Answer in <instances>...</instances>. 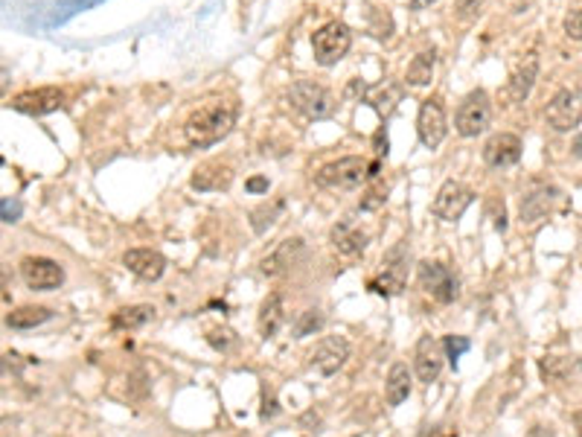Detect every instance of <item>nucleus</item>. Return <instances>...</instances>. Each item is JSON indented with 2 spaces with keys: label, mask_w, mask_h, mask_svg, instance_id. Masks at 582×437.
<instances>
[{
  "label": "nucleus",
  "mask_w": 582,
  "mask_h": 437,
  "mask_svg": "<svg viewBox=\"0 0 582 437\" xmlns=\"http://www.w3.org/2000/svg\"><path fill=\"white\" fill-rule=\"evenodd\" d=\"M236 126V108H230L225 103L216 105H204L201 111H195L190 120L184 123V137L186 144L201 149V146H213L222 137H227Z\"/></svg>",
  "instance_id": "1"
},
{
  "label": "nucleus",
  "mask_w": 582,
  "mask_h": 437,
  "mask_svg": "<svg viewBox=\"0 0 582 437\" xmlns=\"http://www.w3.org/2000/svg\"><path fill=\"white\" fill-rule=\"evenodd\" d=\"M365 181H370V163L358 155L329 161L315 172V184L326 190H356Z\"/></svg>",
  "instance_id": "2"
},
{
  "label": "nucleus",
  "mask_w": 582,
  "mask_h": 437,
  "mask_svg": "<svg viewBox=\"0 0 582 437\" xmlns=\"http://www.w3.org/2000/svg\"><path fill=\"white\" fill-rule=\"evenodd\" d=\"M349 47H353V32L341 21H329L312 36V56L324 68H332V64L341 62Z\"/></svg>",
  "instance_id": "3"
},
{
  "label": "nucleus",
  "mask_w": 582,
  "mask_h": 437,
  "mask_svg": "<svg viewBox=\"0 0 582 437\" xmlns=\"http://www.w3.org/2000/svg\"><path fill=\"white\" fill-rule=\"evenodd\" d=\"M408 260L411 251L405 243L393 245L388 254L381 257V271L379 277L370 280V289L376 294H384V298H397L405 289V280H408Z\"/></svg>",
  "instance_id": "4"
},
{
  "label": "nucleus",
  "mask_w": 582,
  "mask_h": 437,
  "mask_svg": "<svg viewBox=\"0 0 582 437\" xmlns=\"http://www.w3.org/2000/svg\"><path fill=\"white\" fill-rule=\"evenodd\" d=\"M289 105L294 111H300L303 117L309 120H324L335 111V96L329 94V87L309 82V79H300L291 85L289 91Z\"/></svg>",
  "instance_id": "5"
},
{
  "label": "nucleus",
  "mask_w": 582,
  "mask_h": 437,
  "mask_svg": "<svg viewBox=\"0 0 582 437\" xmlns=\"http://www.w3.org/2000/svg\"><path fill=\"white\" fill-rule=\"evenodd\" d=\"M492 123V103L487 91H471L463 103H460L455 114V128L460 137H478L489 128Z\"/></svg>",
  "instance_id": "6"
},
{
  "label": "nucleus",
  "mask_w": 582,
  "mask_h": 437,
  "mask_svg": "<svg viewBox=\"0 0 582 437\" xmlns=\"http://www.w3.org/2000/svg\"><path fill=\"white\" fill-rule=\"evenodd\" d=\"M545 120L553 131H574L582 123V91L579 87H562L545 108Z\"/></svg>",
  "instance_id": "7"
},
{
  "label": "nucleus",
  "mask_w": 582,
  "mask_h": 437,
  "mask_svg": "<svg viewBox=\"0 0 582 437\" xmlns=\"http://www.w3.org/2000/svg\"><path fill=\"white\" fill-rule=\"evenodd\" d=\"M416 277H420L422 292L431 294L437 303H452V301H457L460 283H457V277L452 275V271L443 266V262H431V260L420 262V268H416Z\"/></svg>",
  "instance_id": "8"
},
{
  "label": "nucleus",
  "mask_w": 582,
  "mask_h": 437,
  "mask_svg": "<svg viewBox=\"0 0 582 437\" xmlns=\"http://www.w3.org/2000/svg\"><path fill=\"white\" fill-rule=\"evenodd\" d=\"M416 131H420V140L425 149H437L446 140L448 131V120H446V108L440 96H428L420 103V114H416Z\"/></svg>",
  "instance_id": "9"
},
{
  "label": "nucleus",
  "mask_w": 582,
  "mask_h": 437,
  "mask_svg": "<svg viewBox=\"0 0 582 437\" xmlns=\"http://www.w3.org/2000/svg\"><path fill=\"white\" fill-rule=\"evenodd\" d=\"M475 202V193H471L466 184L460 181H446L440 190H437L434 202H431V213L443 222H457L460 216L466 213V207Z\"/></svg>",
  "instance_id": "10"
},
{
  "label": "nucleus",
  "mask_w": 582,
  "mask_h": 437,
  "mask_svg": "<svg viewBox=\"0 0 582 437\" xmlns=\"http://www.w3.org/2000/svg\"><path fill=\"white\" fill-rule=\"evenodd\" d=\"M20 277L32 292H53L64 283V268L50 257H27L20 262Z\"/></svg>",
  "instance_id": "11"
},
{
  "label": "nucleus",
  "mask_w": 582,
  "mask_h": 437,
  "mask_svg": "<svg viewBox=\"0 0 582 437\" xmlns=\"http://www.w3.org/2000/svg\"><path fill=\"white\" fill-rule=\"evenodd\" d=\"M349 359V344L347 338L341 335H326L317 342V347L312 350V367L317 370L321 376H335L338 370L347 365Z\"/></svg>",
  "instance_id": "12"
},
{
  "label": "nucleus",
  "mask_w": 582,
  "mask_h": 437,
  "mask_svg": "<svg viewBox=\"0 0 582 437\" xmlns=\"http://www.w3.org/2000/svg\"><path fill=\"white\" fill-rule=\"evenodd\" d=\"M443 342H437L434 335H420V342L414 347V374L420 382L425 385H431V382L440 376L443 370Z\"/></svg>",
  "instance_id": "13"
},
{
  "label": "nucleus",
  "mask_w": 582,
  "mask_h": 437,
  "mask_svg": "<svg viewBox=\"0 0 582 437\" xmlns=\"http://www.w3.org/2000/svg\"><path fill=\"white\" fill-rule=\"evenodd\" d=\"M521 152H524L521 137L512 135V131H501V135H492L487 140V146H483V161H487V167L504 169V167L519 163Z\"/></svg>",
  "instance_id": "14"
},
{
  "label": "nucleus",
  "mask_w": 582,
  "mask_h": 437,
  "mask_svg": "<svg viewBox=\"0 0 582 437\" xmlns=\"http://www.w3.org/2000/svg\"><path fill=\"white\" fill-rule=\"evenodd\" d=\"M61 105H64V91H59V87H36V91H24L12 100L15 111L29 114V117L53 114V111H59Z\"/></svg>",
  "instance_id": "15"
},
{
  "label": "nucleus",
  "mask_w": 582,
  "mask_h": 437,
  "mask_svg": "<svg viewBox=\"0 0 582 437\" xmlns=\"http://www.w3.org/2000/svg\"><path fill=\"white\" fill-rule=\"evenodd\" d=\"M123 266L135 277L155 283V280L163 277V271H167V257H163L160 251H155V248H131L123 254Z\"/></svg>",
  "instance_id": "16"
},
{
  "label": "nucleus",
  "mask_w": 582,
  "mask_h": 437,
  "mask_svg": "<svg viewBox=\"0 0 582 437\" xmlns=\"http://www.w3.org/2000/svg\"><path fill=\"white\" fill-rule=\"evenodd\" d=\"M303 254V239H283V243L259 260V271L266 277H280L289 268L298 266V260Z\"/></svg>",
  "instance_id": "17"
},
{
  "label": "nucleus",
  "mask_w": 582,
  "mask_h": 437,
  "mask_svg": "<svg viewBox=\"0 0 582 437\" xmlns=\"http://www.w3.org/2000/svg\"><path fill=\"white\" fill-rule=\"evenodd\" d=\"M559 195L562 193H559L556 187H536L533 193H527L521 199V222L536 225V222H542V218H547L553 213Z\"/></svg>",
  "instance_id": "18"
},
{
  "label": "nucleus",
  "mask_w": 582,
  "mask_h": 437,
  "mask_svg": "<svg viewBox=\"0 0 582 437\" xmlns=\"http://www.w3.org/2000/svg\"><path fill=\"white\" fill-rule=\"evenodd\" d=\"M329 239H332V245L338 254H344V257H356V254H365V248L370 245V236L365 231H358V227L349 222H338L332 227V234H329Z\"/></svg>",
  "instance_id": "19"
},
{
  "label": "nucleus",
  "mask_w": 582,
  "mask_h": 437,
  "mask_svg": "<svg viewBox=\"0 0 582 437\" xmlns=\"http://www.w3.org/2000/svg\"><path fill=\"white\" fill-rule=\"evenodd\" d=\"M230 181H234V169L227 167V163H204L201 169H195L193 175V190H199V193H213V190H227L230 187Z\"/></svg>",
  "instance_id": "20"
},
{
  "label": "nucleus",
  "mask_w": 582,
  "mask_h": 437,
  "mask_svg": "<svg viewBox=\"0 0 582 437\" xmlns=\"http://www.w3.org/2000/svg\"><path fill=\"white\" fill-rule=\"evenodd\" d=\"M411 388H414V376L405 362H397L388 370V379H384V397H388V406L390 408H399L405 400L411 397Z\"/></svg>",
  "instance_id": "21"
},
{
  "label": "nucleus",
  "mask_w": 582,
  "mask_h": 437,
  "mask_svg": "<svg viewBox=\"0 0 582 437\" xmlns=\"http://www.w3.org/2000/svg\"><path fill=\"white\" fill-rule=\"evenodd\" d=\"M283 324H285V301H283L280 292H274V294H268V298L262 301V306H259L257 326H259L262 338H271V335L280 333Z\"/></svg>",
  "instance_id": "22"
},
{
  "label": "nucleus",
  "mask_w": 582,
  "mask_h": 437,
  "mask_svg": "<svg viewBox=\"0 0 582 437\" xmlns=\"http://www.w3.org/2000/svg\"><path fill=\"white\" fill-rule=\"evenodd\" d=\"M536 76H539V56L530 53V56L521 62V68L515 70L512 79H510V96H512L515 103H524L527 96H530Z\"/></svg>",
  "instance_id": "23"
},
{
  "label": "nucleus",
  "mask_w": 582,
  "mask_h": 437,
  "mask_svg": "<svg viewBox=\"0 0 582 437\" xmlns=\"http://www.w3.org/2000/svg\"><path fill=\"white\" fill-rule=\"evenodd\" d=\"M53 318V309L47 306H18L6 315V326L12 330H36V326L47 324Z\"/></svg>",
  "instance_id": "24"
},
{
  "label": "nucleus",
  "mask_w": 582,
  "mask_h": 437,
  "mask_svg": "<svg viewBox=\"0 0 582 437\" xmlns=\"http://www.w3.org/2000/svg\"><path fill=\"white\" fill-rule=\"evenodd\" d=\"M152 318H155V306H149V303L123 306V309L114 312L111 326H114V330H140V326L149 324Z\"/></svg>",
  "instance_id": "25"
},
{
  "label": "nucleus",
  "mask_w": 582,
  "mask_h": 437,
  "mask_svg": "<svg viewBox=\"0 0 582 437\" xmlns=\"http://www.w3.org/2000/svg\"><path fill=\"white\" fill-rule=\"evenodd\" d=\"M434 68H437V50H422L420 56L408 64L405 82H408L411 87H425L434 79Z\"/></svg>",
  "instance_id": "26"
},
{
  "label": "nucleus",
  "mask_w": 582,
  "mask_h": 437,
  "mask_svg": "<svg viewBox=\"0 0 582 437\" xmlns=\"http://www.w3.org/2000/svg\"><path fill=\"white\" fill-rule=\"evenodd\" d=\"M324 324H326V318H324L321 309H306L298 318V324H294V335L291 338H298V342H300V338H309L315 333H321Z\"/></svg>",
  "instance_id": "27"
},
{
  "label": "nucleus",
  "mask_w": 582,
  "mask_h": 437,
  "mask_svg": "<svg viewBox=\"0 0 582 437\" xmlns=\"http://www.w3.org/2000/svg\"><path fill=\"white\" fill-rule=\"evenodd\" d=\"M283 210V202H274L271 207L266 204V207H259V210H254L250 213V227H254L257 234H266L268 227L277 222V213Z\"/></svg>",
  "instance_id": "28"
},
{
  "label": "nucleus",
  "mask_w": 582,
  "mask_h": 437,
  "mask_svg": "<svg viewBox=\"0 0 582 437\" xmlns=\"http://www.w3.org/2000/svg\"><path fill=\"white\" fill-rule=\"evenodd\" d=\"M207 342H210L213 350L227 353V350L236 344V333L230 330V326H213V330H207Z\"/></svg>",
  "instance_id": "29"
},
{
  "label": "nucleus",
  "mask_w": 582,
  "mask_h": 437,
  "mask_svg": "<svg viewBox=\"0 0 582 437\" xmlns=\"http://www.w3.org/2000/svg\"><path fill=\"white\" fill-rule=\"evenodd\" d=\"M469 347H471L469 338H463V335H446V338H443V353H446V359H448L452 365L457 362L460 356L466 353Z\"/></svg>",
  "instance_id": "30"
},
{
  "label": "nucleus",
  "mask_w": 582,
  "mask_h": 437,
  "mask_svg": "<svg viewBox=\"0 0 582 437\" xmlns=\"http://www.w3.org/2000/svg\"><path fill=\"white\" fill-rule=\"evenodd\" d=\"M565 36L570 41H579L582 44V6L579 9H570L565 15Z\"/></svg>",
  "instance_id": "31"
},
{
  "label": "nucleus",
  "mask_w": 582,
  "mask_h": 437,
  "mask_svg": "<svg viewBox=\"0 0 582 437\" xmlns=\"http://www.w3.org/2000/svg\"><path fill=\"white\" fill-rule=\"evenodd\" d=\"M397 103H399V91H397V87H388V91H381L376 100H373V105H376L379 114H390Z\"/></svg>",
  "instance_id": "32"
},
{
  "label": "nucleus",
  "mask_w": 582,
  "mask_h": 437,
  "mask_svg": "<svg viewBox=\"0 0 582 437\" xmlns=\"http://www.w3.org/2000/svg\"><path fill=\"white\" fill-rule=\"evenodd\" d=\"M483 4H487V0H457L455 12H457V18L469 21V18H475V15L480 12V9H483Z\"/></svg>",
  "instance_id": "33"
},
{
  "label": "nucleus",
  "mask_w": 582,
  "mask_h": 437,
  "mask_svg": "<svg viewBox=\"0 0 582 437\" xmlns=\"http://www.w3.org/2000/svg\"><path fill=\"white\" fill-rule=\"evenodd\" d=\"M24 370V359L20 356H0V376H12Z\"/></svg>",
  "instance_id": "34"
},
{
  "label": "nucleus",
  "mask_w": 582,
  "mask_h": 437,
  "mask_svg": "<svg viewBox=\"0 0 582 437\" xmlns=\"http://www.w3.org/2000/svg\"><path fill=\"white\" fill-rule=\"evenodd\" d=\"M384 199H388V195H384V190H370L367 199H361V210H376V207L384 204Z\"/></svg>",
  "instance_id": "35"
},
{
  "label": "nucleus",
  "mask_w": 582,
  "mask_h": 437,
  "mask_svg": "<svg viewBox=\"0 0 582 437\" xmlns=\"http://www.w3.org/2000/svg\"><path fill=\"white\" fill-rule=\"evenodd\" d=\"M0 216H4V222H15V218L20 216V207H18V204H12V202L0 204Z\"/></svg>",
  "instance_id": "36"
},
{
  "label": "nucleus",
  "mask_w": 582,
  "mask_h": 437,
  "mask_svg": "<svg viewBox=\"0 0 582 437\" xmlns=\"http://www.w3.org/2000/svg\"><path fill=\"white\" fill-rule=\"evenodd\" d=\"M248 193H268V178H262V175H257V178H248Z\"/></svg>",
  "instance_id": "37"
},
{
  "label": "nucleus",
  "mask_w": 582,
  "mask_h": 437,
  "mask_svg": "<svg viewBox=\"0 0 582 437\" xmlns=\"http://www.w3.org/2000/svg\"><path fill=\"white\" fill-rule=\"evenodd\" d=\"M416 437H457V434L455 432L446 434L440 425H425V429H420V434H416Z\"/></svg>",
  "instance_id": "38"
},
{
  "label": "nucleus",
  "mask_w": 582,
  "mask_h": 437,
  "mask_svg": "<svg viewBox=\"0 0 582 437\" xmlns=\"http://www.w3.org/2000/svg\"><path fill=\"white\" fill-rule=\"evenodd\" d=\"M431 4H437V0H411V9H416V12H420V9H428Z\"/></svg>",
  "instance_id": "39"
},
{
  "label": "nucleus",
  "mask_w": 582,
  "mask_h": 437,
  "mask_svg": "<svg viewBox=\"0 0 582 437\" xmlns=\"http://www.w3.org/2000/svg\"><path fill=\"white\" fill-rule=\"evenodd\" d=\"M570 149H574V158H579V161H582V135L574 140V146H570Z\"/></svg>",
  "instance_id": "40"
},
{
  "label": "nucleus",
  "mask_w": 582,
  "mask_h": 437,
  "mask_svg": "<svg viewBox=\"0 0 582 437\" xmlns=\"http://www.w3.org/2000/svg\"><path fill=\"white\" fill-rule=\"evenodd\" d=\"M577 434L582 437V414H579V417H577Z\"/></svg>",
  "instance_id": "41"
},
{
  "label": "nucleus",
  "mask_w": 582,
  "mask_h": 437,
  "mask_svg": "<svg viewBox=\"0 0 582 437\" xmlns=\"http://www.w3.org/2000/svg\"><path fill=\"white\" fill-rule=\"evenodd\" d=\"M4 286H6V275L0 271V289H4Z\"/></svg>",
  "instance_id": "42"
}]
</instances>
